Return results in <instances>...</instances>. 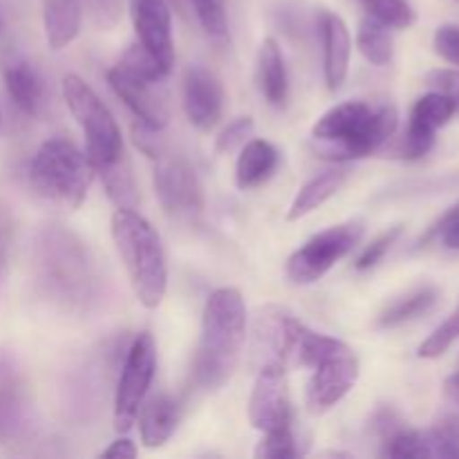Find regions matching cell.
<instances>
[{"instance_id":"obj_1","label":"cell","mask_w":459,"mask_h":459,"mask_svg":"<svg viewBox=\"0 0 459 459\" xmlns=\"http://www.w3.org/2000/svg\"><path fill=\"white\" fill-rule=\"evenodd\" d=\"M31 267L40 294L63 312L88 314L101 300L99 260L88 242L61 224H48L36 233Z\"/></svg>"},{"instance_id":"obj_2","label":"cell","mask_w":459,"mask_h":459,"mask_svg":"<svg viewBox=\"0 0 459 459\" xmlns=\"http://www.w3.org/2000/svg\"><path fill=\"white\" fill-rule=\"evenodd\" d=\"M245 339V299L236 287H220L206 299L202 312V336L193 363L195 384L204 390L222 388L236 372Z\"/></svg>"},{"instance_id":"obj_3","label":"cell","mask_w":459,"mask_h":459,"mask_svg":"<svg viewBox=\"0 0 459 459\" xmlns=\"http://www.w3.org/2000/svg\"><path fill=\"white\" fill-rule=\"evenodd\" d=\"M397 108L388 101H345L318 117L312 139L332 161L361 160L379 151L394 134Z\"/></svg>"},{"instance_id":"obj_4","label":"cell","mask_w":459,"mask_h":459,"mask_svg":"<svg viewBox=\"0 0 459 459\" xmlns=\"http://www.w3.org/2000/svg\"><path fill=\"white\" fill-rule=\"evenodd\" d=\"M110 231L134 296L146 309H157L169 290V263L160 233L134 209H117Z\"/></svg>"},{"instance_id":"obj_5","label":"cell","mask_w":459,"mask_h":459,"mask_svg":"<svg viewBox=\"0 0 459 459\" xmlns=\"http://www.w3.org/2000/svg\"><path fill=\"white\" fill-rule=\"evenodd\" d=\"M92 175L94 166L88 155L65 137L40 143L27 170L31 191L61 209H79L83 204Z\"/></svg>"},{"instance_id":"obj_6","label":"cell","mask_w":459,"mask_h":459,"mask_svg":"<svg viewBox=\"0 0 459 459\" xmlns=\"http://www.w3.org/2000/svg\"><path fill=\"white\" fill-rule=\"evenodd\" d=\"M63 99H65L72 117L83 133L85 155H88L94 170L103 169V166L112 164L121 155H126L124 139H121V130L115 115L108 110L106 103L81 76L67 74L63 79Z\"/></svg>"},{"instance_id":"obj_7","label":"cell","mask_w":459,"mask_h":459,"mask_svg":"<svg viewBox=\"0 0 459 459\" xmlns=\"http://www.w3.org/2000/svg\"><path fill=\"white\" fill-rule=\"evenodd\" d=\"M366 233L363 220H348L309 238L287 260V278L294 285H312L352 254Z\"/></svg>"},{"instance_id":"obj_8","label":"cell","mask_w":459,"mask_h":459,"mask_svg":"<svg viewBox=\"0 0 459 459\" xmlns=\"http://www.w3.org/2000/svg\"><path fill=\"white\" fill-rule=\"evenodd\" d=\"M157 370V345L151 332H142L134 336L126 352L124 368H121L119 381L115 390V430L117 433H128L137 421L139 411L148 397L152 379Z\"/></svg>"},{"instance_id":"obj_9","label":"cell","mask_w":459,"mask_h":459,"mask_svg":"<svg viewBox=\"0 0 459 459\" xmlns=\"http://www.w3.org/2000/svg\"><path fill=\"white\" fill-rule=\"evenodd\" d=\"M155 193L170 218L179 222H197L204 213V188L195 169L184 157L164 155L155 157Z\"/></svg>"},{"instance_id":"obj_10","label":"cell","mask_w":459,"mask_h":459,"mask_svg":"<svg viewBox=\"0 0 459 459\" xmlns=\"http://www.w3.org/2000/svg\"><path fill=\"white\" fill-rule=\"evenodd\" d=\"M249 421L263 435L291 426V402L282 363L267 361L260 368L249 399Z\"/></svg>"},{"instance_id":"obj_11","label":"cell","mask_w":459,"mask_h":459,"mask_svg":"<svg viewBox=\"0 0 459 459\" xmlns=\"http://www.w3.org/2000/svg\"><path fill=\"white\" fill-rule=\"evenodd\" d=\"M307 384V406L312 412H325L343 402L359 381V359L350 345L312 368Z\"/></svg>"},{"instance_id":"obj_12","label":"cell","mask_w":459,"mask_h":459,"mask_svg":"<svg viewBox=\"0 0 459 459\" xmlns=\"http://www.w3.org/2000/svg\"><path fill=\"white\" fill-rule=\"evenodd\" d=\"M455 115V103L446 94L433 90L417 99L411 110L408 128L403 133L402 148H399L403 160H421L424 155H429L430 148L435 146L437 130L444 128Z\"/></svg>"},{"instance_id":"obj_13","label":"cell","mask_w":459,"mask_h":459,"mask_svg":"<svg viewBox=\"0 0 459 459\" xmlns=\"http://www.w3.org/2000/svg\"><path fill=\"white\" fill-rule=\"evenodd\" d=\"M108 85L112 92L128 106V110L137 117L139 124L152 130H164L169 126V106L157 90L155 81H146L133 74L128 67L117 63L108 70Z\"/></svg>"},{"instance_id":"obj_14","label":"cell","mask_w":459,"mask_h":459,"mask_svg":"<svg viewBox=\"0 0 459 459\" xmlns=\"http://www.w3.org/2000/svg\"><path fill=\"white\" fill-rule=\"evenodd\" d=\"M130 18L137 43L170 72L175 63V43L169 0H130Z\"/></svg>"},{"instance_id":"obj_15","label":"cell","mask_w":459,"mask_h":459,"mask_svg":"<svg viewBox=\"0 0 459 459\" xmlns=\"http://www.w3.org/2000/svg\"><path fill=\"white\" fill-rule=\"evenodd\" d=\"M182 103L186 119L202 133L218 126L224 112V88L218 76L202 65H191L184 72Z\"/></svg>"},{"instance_id":"obj_16","label":"cell","mask_w":459,"mask_h":459,"mask_svg":"<svg viewBox=\"0 0 459 459\" xmlns=\"http://www.w3.org/2000/svg\"><path fill=\"white\" fill-rule=\"evenodd\" d=\"M30 417V385L16 357L0 350V442L21 437Z\"/></svg>"},{"instance_id":"obj_17","label":"cell","mask_w":459,"mask_h":459,"mask_svg":"<svg viewBox=\"0 0 459 459\" xmlns=\"http://www.w3.org/2000/svg\"><path fill=\"white\" fill-rule=\"evenodd\" d=\"M4 88L13 106L27 117H40L48 108V85L34 63L27 58H12L3 67Z\"/></svg>"},{"instance_id":"obj_18","label":"cell","mask_w":459,"mask_h":459,"mask_svg":"<svg viewBox=\"0 0 459 459\" xmlns=\"http://www.w3.org/2000/svg\"><path fill=\"white\" fill-rule=\"evenodd\" d=\"M323 39V74L330 90H339L345 83L350 72V54H352V39L350 30L339 13L323 12L321 21Z\"/></svg>"},{"instance_id":"obj_19","label":"cell","mask_w":459,"mask_h":459,"mask_svg":"<svg viewBox=\"0 0 459 459\" xmlns=\"http://www.w3.org/2000/svg\"><path fill=\"white\" fill-rule=\"evenodd\" d=\"M179 411L178 399H173L170 394H155L148 402H143L142 411H139L137 421H139V433H142V442L146 448H160L173 437V433L178 430Z\"/></svg>"},{"instance_id":"obj_20","label":"cell","mask_w":459,"mask_h":459,"mask_svg":"<svg viewBox=\"0 0 459 459\" xmlns=\"http://www.w3.org/2000/svg\"><path fill=\"white\" fill-rule=\"evenodd\" d=\"M255 79H258L260 94L264 101L273 108H285L290 97V76H287L285 56L276 39H264L258 49V63H255Z\"/></svg>"},{"instance_id":"obj_21","label":"cell","mask_w":459,"mask_h":459,"mask_svg":"<svg viewBox=\"0 0 459 459\" xmlns=\"http://www.w3.org/2000/svg\"><path fill=\"white\" fill-rule=\"evenodd\" d=\"M281 164V152L267 139H249L240 148L236 164V184L240 191L263 186Z\"/></svg>"},{"instance_id":"obj_22","label":"cell","mask_w":459,"mask_h":459,"mask_svg":"<svg viewBox=\"0 0 459 459\" xmlns=\"http://www.w3.org/2000/svg\"><path fill=\"white\" fill-rule=\"evenodd\" d=\"M81 21H83V0H45V39L54 52L65 49L79 36Z\"/></svg>"},{"instance_id":"obj_23","label":"cell","mask_w":459,"mask_h":459,"mask_svg":"<svg viewBox=\"0 0 459 459\" xmlns=\"http://www.w3.org/2000/svg\"><path fill=\"white\" fill-rule=\"evenodd\" d=\"M348 175L350 173L345 169H330L325 170V173L309 179V182L305 184V186H300V191L296 193L294 202H291L290 211H287V220H290V222H296V220H303L305 215L321 209L327 200H332V197L343 188Z\"/></svg>"},{"instance_id":"obj_24","label":"cell","mask_w":459,"mask_h":459,"mask_svg":"<svg viewBox=\"0 0 459 459\" xmlns=\"http://www.w3.org/2000/svg\"><path fill=\"white\" fill-rule=\"evenodd\" d=\"M439 291L433 285H424L420 290L411 291V294L402 296L394 303H390L388 307L381 312L379 316V327L384 330H394L399 325H406V323L415 321L421 314L429 312L435 303H437Z\"/></svg>"},{"instance_id":"obj_25","label":"cell","mask_w":459,"mask_h":459,"mask_svg":"<svg viewBox=\"0 0 459 459\" xmlns=\"http://www.w3.org/2000/svg\"><path fill=\"white\" fill-rule=\"evenodd\" d=\"M357 48L372 65L385 67L394 58V40L385 25L372 21L370 16H363L357 31Z\"/></svg>"},{"instance_id":"obj_26","label":"cell","mask_w":459,"mask_h":459,"mask_svg":"<svg viewBox=\"0 0 459 459\" xmlns=\"http://www.w3.org/2000/svg\"><path fill=\"white\" fill-rule=\"evenodd\" d=\"M99 173L103 178V186H106L108 197L115 202L117 209H137V184H134L133 169H130L126 155H121L112 164L99 169Z\"/></svg>"},{"instance_id":"obj_27","label":"cell","mask_w":459,"mask_h":459,"mask_svg":"<svg viewBox=\"0 0 459 459\" xmlns=\"http://www.w3.org/2000/svg\"><path fill=\"white\" fill-rule=\"evenodd\" d=\"M366 9V16L381 22L388 30H408L417 21L415 9L408 0H359Z\"/></svg>"},{"instance_id":"obj_28","label":"cell","mask_w":459,"mask_h":459,"mask_svg":"<svg viewBox=\"0 0 459 459\" xmlns=\"http://www.w3.org/2000/svg\"><path fill=\"white\" fill-rule=\"evenodd\" d=\"M384 455L397 459H417V457H433L430 455L429 437L426 430H412L406 426H399L394 433L384 437Z\"/></svg>"},{"instance_id":"obj_29","label":"cell","mask_w":459,"mask_h":459,"mask_svg":"<svg viewBox=\"0 0 459 459\" xmlns=\"http://www.w3.org/2000/svg\"><path fill=\"white\" fill-rule=\"evenodd\" d=\"M299 437L294 433V426H287L282 430H273V433H264L263 439L255 446L254 455L258 459H291L303 455Z\"/></svg>"},{"instance_id":"obj_30","label":"cell","mask_w":459,"mask_h":459,"mask_svg":"<svg viewBox=\"0 0 459 459\" xmlns=\"http://www.w3.org/2000/svg\"><path fill=\"white\" fill-rule=\"evenodd\" d=\"M430 455L433 457H459V417L446 415L426 430Z\"/></svg>"},{"instance_id":"obj_31","label":"cell","mask_w":459,"mask_h":459,"mask_svg":"<svg viewBox=\"0 0 459 459\" xmlns=\"http://www.w3.org/2000/svg\"><path fill=\"white\" fill-rule=\"evenodd\" d=\"M119 63L124 67H128L133 74L142 76V79L146 81H155V83H161V81L169 76V70H166V67L139 43H134L133 48L124 54V58H121Z\"/></svg>"},{"instance_id":"obj_32","label":"cell","mask_w":459,"mask_h":459,"mask_svg":"<svg viewBox=\"0 0 459 459\" xmlns=\"http://www.w3.org/2000/svg\"><path fill=\"white\" fill-rule=\"evenodd\" d=\"M457 339H459V305L455 312H453L451 316H448L446 321H444L442 325H439L437 330H435L433 334L420 345L417 354H420L421 359H439L444 352H448V348H451Z\"/></svg>"},{"instance_id":"obj_33","label":"cell","mask_w":459,"mask_h":459,"mask_svg":"<svg viewBox=\"0 0 459 459\" xmlns=\"http://www.w3.org/2000/svg\"><path fill=\"white\" fill-rule=\"evenodd\" d=\"M204 31L213 39L227 36V0H188Z\"/></svg>"},{"instance_id":"obj_34","label":"cell","mask_w":459,"mask_h":459,"mask_svg":"<svg viewBox=\"0 0 459 459\" xmlns=\"http://www.w3.org/2000/svg\"><path fill=\"white\" fill-rule=\"evenodd\" d=\"M402 233H403V227H393V229H388V231L381 233V236H377L375 240H372L370 245L361 251V255L357 258L359 272H370V269H375L377 264L385 258V254H388V251L397 245V240L402 238Z\"/></svg>"},{"instance_id":"obj_35","label":"cell","mask_w":459,"mask_h":459,"mask_svg":"<svg viewBox=\"0 0 459 459\" xmlns=\"http://www.w3.org/2000/svg\"><path fill=\"white\" fill-rule=\"evenodd\" d=\"M254 128L255 126L251 117H238L236 121H231V124L220 133L218 142H215V148H218V152L238 151V148H242L247 142H249L251 134H254Z\"/></svg>"},{"instance_id":"obj_36","label":"cell","mask_w":459,"mask_h":459,"mask_svg":"<svg viewBox=\"0 0 459 459\" xmlns=\"http://www.w3.org/2000/svg\"><path fill=\"white\" fill-rule=\"evenodd\" d=\"M13 215L4 202H0V282L4 281L9 272L13 251Z\"/></svg>"},{"instance_id":"obj_37","label":"cell","mask_w":459,"mask_h":459,"mask_svg":"<svg viewBox=\"0 0 459 459\" xmlns=\"http://www.w3.org/2000/svg\"><path fill=\"white\" fill-rule=\"evenodd\" d=\"M90 18L99 30H112L121 18V0H83Z\"/></svg>"},{"instance_id":"obj_38","label":"cell","mask_w":459,"mask_h":459,"mask_svg":"<svg viewBox=\"0 0 459 459\" xmlns=\"http://www.w3.org/2000/svg\"><path fill=\"white\" fill-rule=\"evenodd\" d=\"M433 48L444 61L459 67V27L457 25H442L435 31Z\"/></svg>"},{"instance_id":"obj_39","label":"cell","mask_w":459,"mask_h":459,"mask_svg":"<svg viewBox=\"0 0 459 459\" xmlns=\"http://www.w3.org/2000/svg\"><path fill=\"white\" fill-rule=\"evenodd\" d=\"M426 83L435 90L442 92L455 103V110L459 115V70H433L426 74Z\"/></svg>"},{"instance_id":"obj_40","label":"cell","mask_w":459,"mask_h":459,"mask_svg":"<svg viewBox=\"0 0 459 459\" xmlns=\"http://www.w3.org/2000/svg\"><path fill=\"white\" fill-rule=\"evenodd\" d=\"M457 220H459V202H457L455 206H451V209H448L446 213H444L442 218H439L437 222H435L433 227H430L429 231L424 233V236H421L420 247H426V245H429V242H433L435 238H439V233H442L444 229L451 227V224H453V222H457Z\"/></svg>"},{"instance_id":"obj_41","label":"cell","mask_w":459,"mask_h":459,"mask_svg":"<svg viewBox=\"0 0 459 459\" xmlns=\"http://www.w3.org/2000/svg\"><path fill=\"white\" fill-rule=\"evenodd\" d=\"M101 457H137V446L128 437H119L101 453Z\"/></svg>"},{"instance_id":"obj_42","label":"cell","mask_w":459,"mask_h":459,"mask_svg":"<svg viewBox=\"0 0 459 459\" xmlns=\"http://www.w3.org/2000/svg\"><path fill=\"white\" fill-rule=\"evenodd\" d=\"M439 238H442L444 247H448V249H459V220L453 222L451 227L444 229V231L439 233Z\"/></svg>"},{"instance_id":"obj_43","label":"cell","mask_w":459,"mask_h":459,"mask_svg":"<svg viewBox=\"0 0 459 459\" xmlns=\"http://www.w3.org/2000/svg\"><path fill=\"white\" fill-rule=\"evenodd\" d=\"M446 394L453 399V402L459 403V372L446 381Z\"/></svg>"},{"instance_id":"obj_44","label":"cell","mask_w":459,"mask_h":459,"mask_svg":"<svg viewBox=\"0 0 459 459\" xmlns=\"http://www.w3.org/2000/svg\"><path fill=\"white\" fill-rule=\"evenodd\" d=\"M327 457H352V455H348V453H341V451H330V453H325Z\"/></svg>"},{"instance_id":"obj_45","label":"cell","mask_w":459,"mask_h":459,"mask_svg":"<svg viewBox=\"0 0 459 459\" xmlns=\"http://www.w3.org/2000/svg\"><path fill=\"white\" fill-rule=\"evenodd\" d=\"M173 3L178 4V7H179V12H184V0H173Z\"/></svg>"},{"instance_id":"obj_46","label":"cell","mask_w":459,"mask_h":459,"mask_svg":"<svg viewBox=\"0 0 459 459\" xmlns=\"http://www.w3.org/2000/svg\"><path fill=\"white\" fill-rule=\"evenodd\" d=\"M0 126H3V112H0Z\"/></svg>"},{"instance_id":"obj_47","label":"cell","mask_w":459,"mask_h":459,"mask_svg":"<svg viewBox=\"0 0 459 459\" xmlns=\"http://www.w3.org/2000/svg\"><path fill=\"white\" fill-rule=\"evenodd\" d=\"M457 3H459V0H457Z\"/></svg>"}]
</instances>
